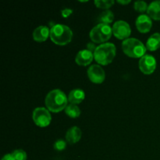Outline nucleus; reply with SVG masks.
Listing matches in <instances>:
<instances>
[{
    "label": "nucleus",
    "instance_id": "f257e3e1",
    "mask_svg": "<svg viewBox=\"0 0 160 160\" xmlns=\"http://www.w3.org/2000/svg\"><path fill=\"white\" fill-rule=\"evenodd\" d=\"M68 97L62 91L55 89L48 92L45 98V106L47 109L52 112H59L65 109L68 105Z\"/></svg>",
    "mask_w": 160,
    "mask_h": 160
},
{
    "label": "nucleus",
    "instance_id": "f03ea898",
    "mask_svg": "<svg viewBox=\"0 0 160 160\" xmlns=\"http://www.w3.org/2000/svg\"><path fill=\"white\" fill-rule=\"evenodd\" d=\"M73 38L71 29L67 25L57 23L50 29V38L58 45H66L70 43Z\"/></svg>",
    "mask_w": 160,
    "mask_h": 160
},
{
    "label": "nucleus",
    "instance_id": "7ed1b4c3",
    "mask_svg": "<svg viewBox=\"0 0 160 160\" xmlns=\"http://www.w3.org/2000/svg\"><path fill=\"white\" fill-rule=\"evenodd\" d=\"M116 56V46L114 44L106 42L97 46L94 52L95 61L100 65H108L113 60Z\"/></svg>",
    "mask_w": 160,
    "mask_h": 160
},
{
    "label": "nucleus",
    "instance_id": "20e7f679",
    "mask_svg": "<svg viewBox=\"0 0 160 160\" xmlns=\"http://www.w3.org/2000/svg\"><path fill=\"white\" fill-rule=\"evenodd\" d=\"M122 48L123 52L131 58H142L146 52V47L144 44L138 39L132 38L123 41Z\"/></svg>",
    "mask_w": 160,
    "mask_h": 160
},
{
    "label": "nucleus",
    "instance_id": "39448f33",
    "mask_svg": "<svg viewBox=\"0 0 160 160\" xmlns=\"http://www.w3.org/2000/svg\"><path fill=\"white\" fill-rule=\"evenodd\" d=\"M112 28L106 23H98L90 31V38L94 43L106 42L111 38Z\"/></svg>",
    "mask_w": 160,
    "mask_h": 160
},
{
    "label": "nucleus",
    "instance_id": "423d86ee",
    "mask_svg": "<svg viewBox=\"0 0 160 160\" xmlns=\"http://www.w3.org/2000/svg\"><path fill=\"white\" fill-rule=\"evenodd\" d=\"M32 118L34 123L41 128H45L51 123L52 117L49 110L44 107H38L34 110Z\"/></svg>",
    "mask_w": 160,
    "mask_h": 160
},
{
    "label": "nucleus",
    "instance_id": "0eeeda50",
    "mask_svg": "<svg viewBox=\"0 0 160 160\" xmlns=\"http://www.w3.org/2000/svg\"><path fill=\"white\" fill-rule=\"evenodd\" d=\"M131 29L130 25L123 20H118L112 26V34L117 38L126 40L131 35Z\"/></svg>",
    "mask_w": 160,
    "mask_h": 160
},
{
    "label": "nucleus",
    "instance_id": "6e6552de",
    "mask_svg": "<svg viewBox=\"0 0 160 160\" xmlns=\"http://www.w3.org/2000/svg\"><path fill=\"white\" fill-rule=\"evenodd\" d=\"M139 68L145 74H151L156 68V59L152 55H145L139 60Z\"/></svg>",
    "mask_w": 160,
    "mask_h": 160
},
{
    "label": "nucleus",
    "instance_id": "1a4fd4ad",
    "mask_svg": "<svg viewBox=\"0 0 160 160\" xmlns=\"http://www.w3.org/2000/svg\"><path fill=\"white\" fill-rule=\"evenodd\" d=\"M88 76L92 82L102 84L106 78V73L99 65H92L88 70Z\"/></svg>",
    "mask_w": 160,
    "mask_h": 160
},
{
    "label": "nucleus",
    "instance_id": "9d476101",
    "mask_svg": "<svg viewBox=\"0 0 160 160\" xmlns=\"http://www.w3.org/2000/svg\"><path fill=\"white\" fill-rule=\"evenodd\" d=\"M136 28L141 33H148L151 30L152 22L151 17L148 15L142 14L136 20Z\"/></svg>",
    "mask_w": 160,
    "mask_h": 160
},
{
    "label": "nucleus",
    "instance_id": "9b49d317",
    "mask_svg": "<svg viewBox=\"0 0 160 160\" xmlns=\"http://www.w3.org/2000/svg\"><path fill=\"white\" fill-rule=\"evenodd\" d=\"M94 59V54L88 49L81 50L77 55L75 61L80 66H88L92 62Z\"/></svg>",
    "mask_w": 160,
    "mask_h": 160
},
{
    "label": "nucleus",
    "instance_id": "f8f14e48",
    "mask_svg": "<svg viewBox=\"0 0 160 160\" xmlns=\"http://www.w3.org/2000/svg\"><path fill=\"white\" fill-rule=\"evenodd\" d=\"M50 35V30L46 26H39L33 32V38L38 42H45Z\"/></svg>",
    "mask_w": 160,
    "mask_h": 160
},
{
    "label": "nucleus",
    "instance_id": "ddd939ff",
    "mask_svg": "<svg viewBox=\"0 0 160 160\" xmlns=\"http://www.w3.org/2000/svg\"><path fill=\"white\" fill-rule=\"evenodd\" d=\"M81 135H82V133L79 128L72 127L67 131L66 134V140L69 144L73 145L79 142L80 139L81 138Z\"/></svg>",
    "mask_w": 160,
    "mask_h": 160
},
{
    "label": "nucleus",
    "instance_id": "4468645a",
    "mask_svg": "<svg viewBox=\"0 0 160 160\" xmlns=\"http://www.w3.org/2000/svg\"><path fill=\"white\" fill-rule=\"evenodd\" d=\"M84 98H85V94L84 91L80 88H76L72 90L69 94L68 102H70V104L77 105L82 102Z\"/></svg>",
    "mask_w": 160,
    "mask_h": 160
},
{
    "label": "nucleus",
    "instance_id": "2eb2a0df",
    "mask_svg": "<svg viewBox=\"0 0 160 160\" xmlns=\"http://www.w3.org/2000/svg\"><path fill=\"white\" fill-rule=\"evenodd\" d=\"M148 17L156 20H160V0L154 1L148 6L147 9Z\"/></svg>",
    "mask_w": 160,
    "mask_h": 160
},
{
    "label": "nucleus",
    "instance_id": "dca6fc26",
    "mask_svg": "<svg viewBox=\"0 0 160 160\" xmlns=\"http://www.w3.org/2000/svg\"><path fill=\"white\" fill-rule=\"evenodd\" d=\"M146 48L150 51H156L160 48V33H155L150 36L147 41Z\"/></svg>",
    "mask_w": 160,
    "mask_h": 160
},
{
    "label": "nucleus",
    "instance_id": "f3484780",
    "mask_svg": "<svg viewBox=\"0 0 160 160\" xmlns=\"http://www.w3.org/2000/svg\"><path fill=\"white\" fill-rule=\"evenodd\" d=\"M114 19V15L112 11L110 10H105L102 12L98 18V21L100 22V23H112Z\"/></svg>",
    "mask_w": 160,
    "mask_h": 160
},
{
    "label": "nucleus",
    "instance_id": "a211bd4d",
    "mask_svg": "<svg viewBox=\"0 0 160 160\" xmlns=\"http://www.w3.org/2000/svg\"><path fill=\"white\" fill-rule=\"evenodd\" d=\"M65 112L67 116L71 118H77L81 115V109H79L78 106H77V105L69 104L66 107Z\"/></svg>",
    "mask_w": 160,
    "mask_h": 160
},
{
    "label": "nucleus",
    "instance_id": "6ab92c4d",
    "mask_svg": "<svg viewBox=\"0 0 160 160\" xmlns=\"http://www.w3.org/2000/svg\"><path fill=\"white\" fill-rule=\"evenodd\" d=\"M95 6L100 9H109L114 4L113 0H96L95 1Z\"/></svg>",
    "mask_w": 160,
    "mask_h": 160
},
{
    "label": "nucleus",
    "instance_id": "aec40b11",
    "mask_svg": "<svg viewBox=\"0 0 160 160\" xmlns=\"http://www.w3.org/2000/svg\"><path fill=\"white\" fill-rule=\"evenodd\" d=\"M134 9H135L136 11L140 12H145V10L148 9V6L147 5V3L144 1H137L134 2Z\"/></svg>",
    "mask_w": 160,
    "mask_h": 160
},
{
    "label": "nucleus",
    "instance_id": "412c9836",
    "mask_svg": "<svg viewBox=\"0 0 160 160\" xmlns=\"http://www.w3.org/2000/svg\"><path fill=\"white\" fill-rule=\"evenodd\" d=\"M12 156L16 160H27V153L22 149H17L12 152Z\"/></svg>",
    "mask_w": 160,
    "mask_h": 160
},
{
    "label": "nucleus",
    "instance_id": "4be33fe9",
    "mask_svg": "<svg viewBox=\"0 0 160 160\" xmlns=\"http://www.w3.org/2000/svg\"><path fill=\"white\" fill-rule=\"evenodd\" d=\"M66 146H67V142L63 140H57L54 143V148L56 151H63L66 148Z\"/></svg>",
    "mask_w": 160,
    "mask_h": 160
},
{
    "label": "nucleus",
    "instance_id": "5701e85b",
    "mask_svg": "<svg viewBox=\"0 0 160 160\" xmlns=\"http://www.w3.org/2000/svg\"><path fill=\"white\" fill-rule=\"evenodd\" d=\"M72 13H73V10L70 9H64L61 11V14H62V16L64 18H67V17H70Z\"/></svg>",
    "mask_w": 160,
    "mask_h": 160
},
{
    "label": "nucleus",
    "instance_id": "b1692460",
    "mask_svg": "<svg viewBox=\"0 0 160 160\" xmlns=\"http://www.w3.org/2000/svg\"><path fill=\"white\" fill-rule=\"evenodd\" d=\"M97 47L95 46V45L94 44V42H89V43L87 44V49L89 50L90 52H92V53L94 54V52L96 50Z\"/></svg>",
    "mask_w": 160,
    "mask_h": 160
},
{
    "label": "nucleus",
    "instance_id": "393cba45",
    "mask_svg": "<svg viewBox=\"0 0 160 160\" xmlns=\"http://www.w3.org/2000/svg\"><path fill=\"white\" fill-rule=\"evenodd\" d=\"M2 160H16L12 156V154H6L2 157Z\"/></svg>",
    "mask_w": 160,
    "mask_h": 160
},
{
    "label": "nucleus",
    "instance_id": "a878e982",
    "mask_svg": "<svg viewBox=\"0 0 160 160\" xmlns=\"http://www.w3.org/2000/svg\"><path fill=\"white\" fill-rule=\"evenodd\" d=\"M117 2L120 3V4L127 5V4H128V3L131 2V1H130V0H128V1H121V0H118V1H117Z\"/></svg>",
    "mask_w": 160,
    "mask_h": 160
}]
</instances>
